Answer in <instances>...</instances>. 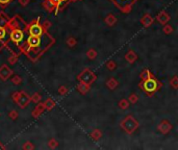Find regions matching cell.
<instances>
[{
    "label": "cell",
    "mask_w": 178,
    "mask_h": 150,
    "mask_svg": "<svg viewBox=\"0 0 178 150\" xmlns=\"http://www.w3.org/2000/svg\"><path fill=\"white\" fill-rule=\"evenodd\" d=\"M125 60L129 63V64H133L135 61L137 60V55L133 50H129L126 54H125Z\"/></svg>",
    "instance_id": "7"
},
{
    "label": "cell",
    "mask_w": 178,
    "mask_h": 150,
    "mask_svg": "<svg viewBox=\"0 0 178 150\" xmlns=\"http://www.w3.org/2000/svg\"><path fill=\"white\" fill-rule=\"evenodd\" d=\"M170 84L172 86V88L174 89H178V76H174V77L171 78L170 80Z\"/></svg>",
    "instance_id": "16"
},
{
    "label": "cell",
    "mask_w": 178,
    "mask_h": 150,
    "mask_svg": "<svg viewBox=\"0 0 178 150\" xmlns=\"http://www.w3.org/2000/svg\"><path fill=\"white\" fill-rule=\"evenodd\" d=\"M160 86L162 84L156 80V78H154L153 76H150L149 78L145 80H142L141 83H140V86L141 89L146 93L147 96H151L153 95L155 92H157L160 90Z\"/></svg>",
    "instance_id": "1"
},
{
    "label": "cell",
    "mask_w": 178,
    "mask_h": 150,
    "mask_svg": "<svg viewBox=\"0 0 178 150\" xmlns=\"http://www.w3.org/2000/svg\"><path fill=\"white\" fill-rule=\"evenodd\" d=\"M156 20H157L158 22L160 23V24H164L165 25L169 20H170V16H169V15L167 14L165 10H162V12H160V14L156 16Z\"/></svg>",
    "instance_id": "6"
},
{
    "label": "cell",
    "mask_w": 178,
    "mask_h": 150,
    "mask_svg": "<svg viewBox=\"0 0 178 150\" xmlns=\"http://www.w3.org/2000/svg\"><path fill=\"white\" fill-rule=\"evenodd\" d=\"M88 56L91 58V60H93V58H95L97 56V52L95 51L94 49H90V50H89V52H88Z\"/></svg>",
    "instance_id": "18"
},
{
    "label": "cell",
    "mask_w": 178,
    "mask_h": 150,
    "mask_svg": "<svg viewBox=\"0 0 178 150\" xmlns=\"http://www.w3.org/2000/svg\"><path fill=\"white\" fill-rule=\"evenodd\" d=\"M172 124L171 123H169L168 121H162V123L158 125V127H157V129H158V132H162V134H167L169 132H170L171 129H172Z\"/></svg>",
    "instance_id": "4"
},
{
    "label": "cell",
    "mask_w": 178,
    "mask_h": 150,
    "mask_svg": "<svg viewBox=\"0 0 178 150\" xmlns=\"http://www.w3.org/2000/svg\"><path fill=\"white\" fill-rule=\"evenodd\" d=\"M137 100H139V96H137V94H131L128 98V101L131 103H137Z\"/></svg>",
    "instance_id": "17"
},
{
    "label": "cell",
    "mask_w": 178,
    "mask_h": 150,
    "mask_svg": "<svg viewBox=\"0 0 178 150\" xmlns=\"http://www.w3.org/2000/svg\"><path fill=\"white\" fill-rule=\"evenodd\" d=\"M141 79L142 80H145V79H147V78H149L150 76H152L151 75V72H150L149 70H148V69H145V70L143 71V72L141 73Z\"/></svg>",
    "instance_id": "14"
},
{
    "label": "cell",
    "mask_w": 178,
    "mask_h": 150,
    "mask_svg": "<svg viewBox=\"0 0 178 150\" xmlns=\"http://www.w3.org/2000/svg\"><path fill=\"white\" fill-rule=\"evenodd\" d=\"M4 35H5V33H4L3 29H2L1 27H0V38H3Z\"/></svg>",
    "instance_id": "20"
},
{
    "label": "cell",
    "mask_w": 178,
    "mask_h": 150,
    "mask_svg": "<svg viewBox=\"0 0 178 150\" xmlns=\"http://www.w3.org/2000/svg\"><path fill=\"white\" fill-rule=\"evenodd\" d=\"M129 106V101L126 100V99H122V100L119 102V107H120L121 109H128Z\"/></svg>",
    "instance_id": "12"
},
{
    "label": "cell",
    "mask_w": 178,
    "mask_h": 150,
    "mask_svg": "<svg viewBox=\"0 0 178 150\" xmlns=\"http://www.w3.org/2000/svg\"><path fill=\"white\" fill-rule=\"evenodd\" d=\"M84 74H86V76H83V78H82V79H83L86 83H91V82L94 81V80L96 79V76H95L94 74H92L90 71H86V72H84Z\"/></svg>",
    "instance_id": "8"
},
{
    "label": "cell",
    "mask_w": 178,
    "mask_h": 150,
    "mask_svg": "<svg viewBox=\"0 0 178 150\" xmlns=\"http://www.w3.org/2000/svg\"><path fill=\"white\" fill-rule=\"evenodd\" d=\"M153 22H154V18L151 16V15H149V14L144 15V16L142 17V19H141V23H142V25H143L144 27L151 26L152 23H153Z\"/></svg>",
    "instance_id": "5"
},
{
    "label": "cell",
    "mask_w": 178,
    "mask_h": 150,
    "mask_svg": "<svg viewBox=\"0 0 178 150\" xmlns=\"http://www.w3.org/2000/svg\"><path fill=\"white\" fill-rule=\"evenodd\" d=\"M106 68L109 69V71H114L117 68V64H116V62H114V61H109L106 64Z\"/></svg>",
    "instance_id": "15"
},
{
    "label": "cell",
    "mask_w": 178,
    "mask_h": 150,
    "mask_svg": "<svg viewBox=\"0 0 178 150\" xmlns=\"http://www.w3.org/2000/svg\"><path fill=\"white\" fill-rule=\"evenodd\" d=\"M121 126L122 128L127 132L128 134H131L137 129L139 127V122L135 118H133L132 116H126L125 119L121 122Z\"/></svg>",
    "instance_id": "2"
},
{
    "label": "cell",
    "mask_w": 178,
    "mask_h": 150,
    "mask_svg": "<svg viewBox=\"0 0 178 150\" xmlns=\"http://www.w3.org/2000/svg\"><path fill=\"white\" fill-rule=\"evenodd\" d=\"M112 1H113L122 12L128 13L130 12L131 6L133 5V3H134L137 0H112Z\"/></svg>",
    "instance_id": "3"
},
{
    "label": "cell",
    "mask_w": 178,
    "mask_h": 150,
    "mask_svg": "<svg viewBox=\"0 0 178 150\" xmlns=\"http://www.w3.org/2000/svg\"><path fill=\"white\" fill-rule=\"evenodd\" d=\"M41 33H42L41 27L37 26V25H35V26H32L30 28V33L32 35H41Z\"/></svg>",
    "instance_id": "11"
},
{
    "label": "cell",
    "mask_w": 178,
    "mask_h": 150,
    "mask_svg": "<svg viewBox=\"0 0 178 150\" xmlns=\"http://www.w3.org/2000/svg\"><path fill=\"white\" fill-rule=\"evenodd\" d=\"M162 31H164L165 35H170V33H172L173 31H174V29H173V27L171 26V25L165 24L164 28H162Z\"/></svg>",
    "instance_id": "13"
},
{
    "label": "cell",
    "mask_w": 178,
    "mask_h": 150,
    "mask_svg": "<svg viewBox=\"0 0 178 150\" xmlns=\"http://www.w3.org/2000/svg\"><path fill=\"white\" fill-rule=\"evenodd\" d=\"M101 136H102V134H101L99 130H95V132H93V138H94L95 140H98V139H100Z\"/></svg>",
    "instance_id": "19"
},
{
    "label": "cell",
    "mask_w": 178,
    "mask_h": 150,
    "mask_svg": "<svg viewBox=\"0 0 178 150\" xmlns=\"http://www.w3.org/2000/svg\"><path fill=\"white\" fill-rule=\"evenodd\" d=\"M105 23L109 26H114L117 23V18L114 15H107L106 18H105Z\"/></svg>",
    "instance_id": "9"
},
{
    "label": "cell",
    "mask_w": 178,
    "mask_h": 150,
    "mask_svg": "<svg viewBox=\"0 0 178 150\" xmlns=\"http://www.w3.org/2000/svg\"><path fill=\"white\" fill-rule=\"evenodd\" d=\"M118 84H119L118 81L114 77L109 78V79L106 81V86H107V88H109V90H115V89L118 86Z\"/></svg>",
    "instance_id": "10"
}]
</instances>
